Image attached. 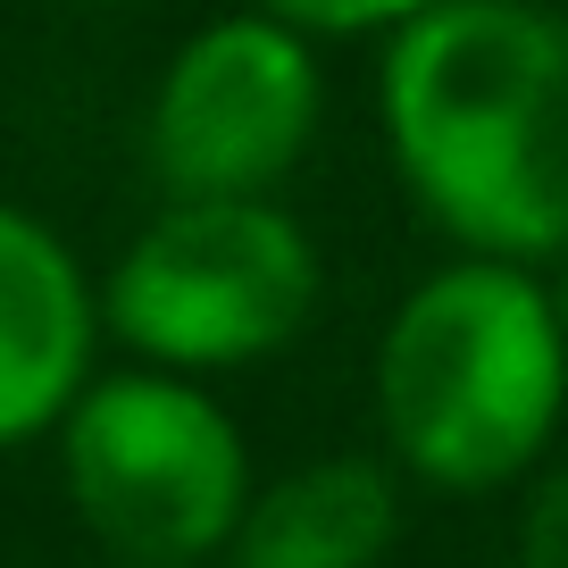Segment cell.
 Segmentation results:
<instances>
[{
  "instance_id": "1",
  "label": "cell",
  "mask_w": 568,
  "mask_h": 568,
  "mask_svg": "<svg viewBox=\"0 0 568 568\" xmlns=\"http://www.w3.org/2000/svg\"><path fill=\"white\" fill-rule=\"evenodd\" d=\"M385 151L468 260L568 251V18L535 0H444L376 75Z\"/></svg>"
},
{
  "instance_id": "2",
  "label": "cell",
  "mask_w": 568,
  "mask_h": 568,
  "mask_svg": "<svg viewBox=\"0 0 568 568\" xmlns=\"http://www.w3.org/2000/svg\"><path fill=\"white\" fill-rule=\"evenodd\" d=\"M568 409V318L535 267L452 260L376 343V426L409 477L494 494L551 452Z\"/></svg>"
},
{
  "instance_id": "3",
  "label": "cell",
  "mask_w": 568,
  "mask_h": 568,
  "mask_svg": "<svg viewBox=\"0 0 568 568\" xmlns=\"http://www.w3.org/2000/svg\"><path fill=\"white\" fill-rule=\"evenodd\" d=\"M59 477L118 568L226 560L260 494L243 426L168 368H118L84 385V402L59 418Z\"/></svg>"
},
{
  "instance_id": "4",
  "label": "cell",
  "mask_w": 568,
  "mask_h": 568,
  "mask_svg": "<svg viewBox=\"0 0 568 568\" xmlns=\"http://www.w3.org/2000/svg\"><path fill=\"white\" fill-rule=\"evenodd\" d=\"M318 243L276 201H168L101 284V326L168 376L251 368L318 310Z\"/></svg>"
},
{
  "instance_id": "5",
  "label": "cell",
  "mask_w": 568,
  "mask_h": 568,
  "mask_svg": "<svg viewBox=\"0 0 568 568\" xmlns=\"http://www.w3.org/2000/svg\"><path fill=\"white\" fill-rule=\"evenodd\" d=\"M318 59L284 18H217L168 59L151 92V176L168 201H267L318 134Z\"/></svg>"
},
{
  "instance_id": "6",
  "label": "cell",
  "mask_w": 568,
  "mask_h": 568,
  "mask_svg": "<svg viewBox=\"0 0 568 568\" xmlns=\"http://www.w3.org/2000/svg\"><path fill=\"white\" fill-rule=\"evenodd\" d=\"M101 293L42 217L0 201V452L34 444L84 402Z\"/></svg>"
},
{
  "instance_id": "7",
  "label": "cell",
  "mask_w": 568,
  "mask_h": 568,
  "mask_svg": "<svg viewBox=\"0 0 568 568\" xmlns=\"http://www.w3.org/2000/svg\"><path fill=\"white\" fill-rule=\"evenodd\" d=\"M393 535H402L393 477L359 452H335L251 494L226 568H385Z\"/></svg>"
},
{
  "instance_id": "8",
  "label": "cell",
  "mask_w": 568,
  "mask_h": 568,
  "mask_svg": "<svg viewBox=\"0 0 568 568\" xmlns=\"http://www.w3.org/2000/svg\"><path fill=\"white\" fill-rule=\"evenodd\" d=\"M267 18H284L293 34H376V26H418L426 9H444V0H260Z\"/></svg>"
},
{
  "instance_id": "9",
  "label": "cell",
  "mask_w": 568,
  "mask_h": 568,
  "mask_svg": "<svg viewBox=\"0 0 568 568\" xmlns=\"http://www.w3.org/2000/svg\"><path fill=\"white\" fill-rule=\"evenodd\" d=\"M518 568H568V460L544 468L518 518Z\"/></svg>"
},
{
  "instance_id": "10",
  "label": "cell",
  "mask_w": 568,
  "mask_h": 568,
  "mask_svg": "<svg viewBox=\"0 0 568 568\" xmlns=\"http://www.w3.org/2000/svg\"><path fill=\"white\" fill-rule=\"evenodd\" d=\"M551 293H560V318H568V267H560V284H551Z\"/></svg>"
},
{
  "instance_id": "11",
  "label": "cell",
  "mask_w": 568,
  "mask_h": 568,
  "mask_svg": "<svg viewBox=\"0 0 568 568\" xmlns=\"http://www.w3.org/2000/svg\"><path fill=\"white\" fill-rule=\"evenodd\" d=\"M109 568H118V560H109Z\"/></svg>"
}]
</instances>
